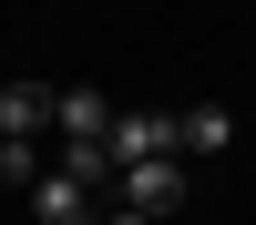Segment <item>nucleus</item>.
Masks as SVG:
<instances>
[{"label":"nucleus","instance_id":"f257e3e1","mask_svg":"<svg viewBox=\"0 0 256 225\" xmlns=\"http://www.w3.org/2000/svg\"><path fill=\"white\" fill-rule=\"evenodd\" d=\"M184 195H195V174H184L174 154H164V164H134V174L113 184V205H134V215H154V225H174V215H184Z\"/></svg>","mask_w":256,"mask_h":225},{"label":"nucleus","instance_id":"f03ea898","mask_svg":"<svg viewBox=\"0 0 256 225\" xmlns=\"http://www.w3.org/2000/svg\"><path fill=\"white\" fill-rule=\"evenodd\" d=\"M62 133V92L52 82H0V143H41Z\"/></svg>","mask_w":256,"mask_h":225},{"label":"nucleus","instance_id":"7ed1b4c3","mask_svg":"<svg viewBox=\"0 0 256 225\" xmlns=\"http://www.w3.org/2000/svg\"><path fill=\"white\" fill-rule=\"evenodd\" d=\"M174 123L184 113H123L113 123V164H123V174H134V164H164V154H174ZM184 164V154H174Z\"/></svg>","mask_w":256,"mask_h":225},{"label":"nucleus","instance_id":"20e7f679","mask_svg":"<svg viewBox=\"0 0 256 225\" xmlns=\"http://www.w3.org/2000/svg\"><path fill=\"white\" fill-rule=\"evenodd\" d=\"M113 123L123 113L92 92V82H62V143H113Z\"/></svg>","mask_w":256,"mask_h":225},{"label":"nucleus","instance_id":"39448f33","mask_svg":"<svg viewBox=\"0 0 256 225\" xmlns=\"http://www.w3.org/2000/svg\"><path fill=\"white\" fill-rule=\"evenodd\" d=\"M226 143H236V113H226V102H184L174 154H184V164H205V154H226Z\"/></svg>","mask_w":256,"mask_h":225},{"label":"nucleus","instance_id":"423d86ee","mask_svg":"<svg viewBox=\"0 0 256 225\" xmlns=\"http://www.w3.org/2000/svg\"><path fill=\"white\" fill-rule=\"evenodd\" d=\"M31 225H102V205L82 195L72 174H41V184H31Z\"/></svg>","mask_w":256,"mask_h":225},{"label":"nucleus","instance_id":"0eeeda50","mask_svg":"<svg viewBox=\"0 0 256 225\" xmlns=\"http://www.w3.org/2000/svg\"><path fill=\"white\" fill-rule=\"evenodd\" d=\"M41 174H52V154H41V143H0V184H20V195H31Z\"/></svg>","mask_w":256,"mask_h":225},{"label":"nucleus","instance_id":"6e6552de","mask_svg":"<svg viewBox=\"0 0 256 225\" xmlns=\"http://www.w3.org/2000/svg\"><path fill=\"white\" fill-rule=\"evenodd\" d=\"M102 225H154V215H134V205H102Z\"/></svg>","mask_w":256,"mask_h":225}]
</instances>
